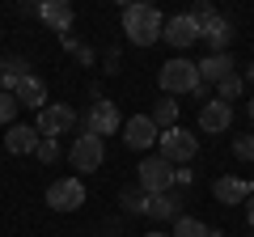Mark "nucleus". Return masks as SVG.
I'll return each instance as SVG.
<instances>
[{
  "mask_svg": "<svg viewBox=\"0 0 254 237\" xmlns=\"http://www.w3.org/2000/svg\"><path fill=\"white\" fill-rule=\"evenodd\" d=\"M161 26H165V17L153 9V4H127L123 9V34L131 38L136 47L161 43Z\"/></svg>",
  "mask_w": 254,
  "mask_h": 237,
  "instance_id": "nucleus-1",
  "label": "nucleus"
},
{
  "mask_svg": "<svg viewBox=\"0 0 254 237\" xmlns=\"http://www.w3.org/2000/svg\"><path fill=\"white\" fill-rule=\"evenodd\" d=\"M157 85H161L170 98H178V93H195V89H199V68L190 64V59H182V55H174V59L161 64Z\"/></svg>",
  "mask_w": 254,
  "mask_h": 237,
  "instance_id": "nucleus-2",
  "label": "nucleus"
},
{
  "mask_svg": "<svg viewBox=\"0 0 254 237\" xmlns=\"http://www.w3.org/2000/svg\"><path fill=\"white\" fill-rule=\"evenodd\" d=\"M76 127H81V136H110V131H119L123 127V115H119V106L115 102H106V98H98L89 110H81V118H76Z\"/></svg>",
  "mask_w": 254,
  "mask_h": 237,
  "instance_id": "nucleus-3",
  "label": "nucleus"
},
{
  "mask_svg": "<svg viewBox=\"0 0 254 237\" xmlns=\"http://www.w3.org/2000/svg\"><path fill=\"white\" fill-rule=\"evenodd\" d=\"M76 110L72 106H64V102H47L43 110H38V118H34V131L43 140H55V136H64V131H76Z\"/></svg>",
  "mask_w": 254,
  "mask_h": 237,
  "instance_id": "nucleus-4",
  "label": "nucleus"
},
{
  "mask_svg": "<svg viewBox=\"0 0 254 237\" xmlns=\"http://www.w3.org/2000/svg\"><path fill=\"white\" fill-rule=\"evenodd\" d=\"M136 186L144 195L174 191V165L165 161V157H144V161H140V174H136Z\"/></svg>",
  "mask_w": 254,
  "mask_h": 237,
  "instance_id": "nucleus-5",
  "label": "nucleus"
},
{
  "mask_svg": "<svg viewBox=\"0 0 254 237\" xmlns=\"http://www.w3.org/2000/svg\"><path fill=\"white\" fill-rule=\"evenodd\" d=\"M157 144H161V153H157V157H165L170 165L190 161V157L199 153V140L190 136V131L182 127V123H178V127H170V131H161V136H157Z\"/></svg>",
  "mask_w": 254,
  "mask_h": 237,
  "instance_id": "nucleus-6",
  "label": "nucleus"
},
{
  "mask_svg": "<svg viewBox=\"0 0 254 237\" xmlns=\"http://www.w3.org/2000/svg\"><path fill=\"white\" fill-rule=\"evenodd\" d=\"M85 203V182L81 178H55L51 186H47V208L51 212H76Z\"/></svg>",
  "mask_w": 254,
  "mask_h": 237,
  "instance_id": "nucleus-7",
  "label": "nucleus"
},
{
  "mask_svg": "<svg viewBox=\"0 0 254 237\" xmlns=\"http://www.w3.org/2000/svg\"><path fill=\"white\" fill-rule=\"evenodd\" d=\"M102 157H106V144H102L98 136H76L72 148H68V161H72L76 174H93V170H102Z\"/></svg>",
  "mask_w": 254,
  "mask_h": 237,
  "instance_id": "nucleus-8",
  "label": "nucleus"
},
{
  "mask_svg": "<svg viewBox=\"0 0 254 237\" xmlns=\"http://www.w3.org/2000/svg\"><path fill=\"white\" fill-rule=\"evenodd\" d=\"M157 136H161V131L153 127V118H148V115H131V118H123V144H127V148L148 153V148L157 144Z\"/></svg>",
  "mask_w": 254,
  "mask_h": 237,
  "instance_id": "nucleus-9",
  "label": "nucleus"
},
{
  "mask_svg": "<svg viewBox=\"0 0 254 237\" xmlns=\"http://www.w3.org/2000/svg\"><path fill=\"white\" fill-rule=\"evenodd\" d=\"M161 38L174 47V51H182V47L199 43V21L190 17V13H178V17H170V21L161 26Z\"/></svg>",
  "mask_w": 254,
  "mask_h": 237,
  "instance_id": "nucleus-10",
  "label": "nucleus"
},
{
  "mask_svg": "<svg viewBox=\"0 0 254 237\" xmlns=\"http://www.w3.org/2000/svg\"><path fill=\"white\" fill-rule=\"evenodd\" d=\"M229 127H233V106L220 102V98H208L199 106V131H212L216 136V131H229Z\"/></svg>",
  "mask_w": 254,
  "mask_h": 237,
  "instance_id": "nucleus-11",
  "label": "nucleus"
},
{
  "mask_svg": "<svg viewBox=\"0 0 254 237\" xmlns=\"http://www.w3.org/2000/svg\"><path fill=\"white\" fill-rule=\"evenodd\" d=\"M38 17H43V26H51L55 34H68L72 21H76V13H72L68 0H43V4H38Z\"/></svg>",
  "mask_w": 254,
  "mask_h": 237,
  "instance_id": "nucleus-12",
  "label": "nucleus"
},
{
  "mask_svg": "<svg viewBox=\"0 0 254 237\" xmlns=\"http://www.w3.org/2000/svg\"><path fill=\"white\" fill-rule=\"evenodd\" d=\"M38 140H43V136L34 131V123H13L9 136H4V144H9L13 157H30V153L38 148Z\"/></svg>",
  "mask_w": 254,
  "mask_h": 237,
  "instance_id": "nucleus-13",
  "label": "nucleus"
},
{
  "mask_svg": "<svg viewBox=\"0 0 254 237\" xmlns=\"http://www.w3.org/2000/svg\"><path fill=\"white\" fill-rule=\"evenodd\" d=\"M229 38H233V26H229L220 13L208 21V26H199V43H208V55H220L229 47Z\"/></svg>",
  "mask_w": 254,
  "mask_h": 237,
  "instance_id": "nucleus-14",
  "label": "nucleus"
},
{
  "mask_svg": "<svg viewBox=\"0 0 254 237\" xmlns=\"http://www.w3.org/2000/svg\"><path fill=\"white\" fill-rule=\"evenodd\" d=\"M13 102H17V106H34V110H43V106H47V85L38 81L34 72L21 76L17 89H13Z\"/></svg>",
  "mask_w": 254,
  "mask_h": 237,
  "instance_id": "nucleus-15",
  "label": "nucleus"
},
{
  "mask_svg": "<svg viewBox=\"0 0 254 237\" xmlns=\"http://www.w3.org/2000/svg\"><path fill=\"white\" fill-rule=\"evenodd\" d=\"M199 68V81L203 85H220L225 76H233V55L229 51H220V55H208L203 64H195Z\"/></svg>",
  "mask_w": 254,
  "mask_h": 237,
  "instance_id": "nucleus-16",
  "label": "nucleus"
},
{
  "mask_svg": "<svg viewBox=\"0 0 254 237\" xmlns=\"http://www.w3.org/2000/svg\"><path fill=\"white\" fill-rule=\"evenodd\" d=\"M21 76H30V59L26 55H4L0 59V93H13Z\"/></svg>",
  "mask_w": 254,
  "mask_h": 237,
  "instance_id": "nucleus-17",
  "label": "nucleus"
},
{
  "mask_svg": "<svg viewBox=\"0 0 254 237\" xmlns=\"http://www.w3.org/2000/svg\"><path fill=\"white\" fill-rule=\"evenodd\" d=\"M212 195H216L220 203H246V199H250V182H246V178H233V174H225V178H216Z\"/></svg>",
  "mask_w": 254,
  "mask_h": 237,
  "instance_id": "nucleus-18",
  "label": "nucleus"
},
{
  "mask_svg": "<svg viewBox=\"0 0 254 237\" xmlns=\"http://www.w3.org/2000/svg\"><path fill=\"white\" fill-rule=\"evenodd\" d=\"M144 216H153V220H174V216H178V199H174V191L148 195V199H144Z\"/></svg>",
  "mask_w": 254,
  "mask_h": 237,
  "instance_id": "nucleus-19",
  "label": "nucleus"
},
{
  "mask_svg": "<svg viewBox=\"0 0 254 237\" xmlns=\"http://www.w3.org/2000/svg\"><path fill=\"white\" fill-rule=\"evenodd\" d=\"M148 118H153V127H157V131H170V127H178V102H174V98L157 102V110H153Z\"/></svg>",
  "mask_w": 254,
  "mask_h": 237,
  "instance_id": "nucleus-20",
  "label": "nucleus"
},
{
  "mask_svg": "<svg viewBox=\"0 0 254 237\" xmlns=\"http://www.w3.org/2000/svg\"><path fill=\"white\" fill-rule=\"evenodd\" d=\"M178 225H174V233L170 237H212V229L203 225V220H195V216H174Z\"/></svg>",
  "mask_w": 254,
  "mask_h": 237,
  "instance_id": "nucleus-21",
  "label": "nucleus"
},
{
  "mask_svg": "<svg viewBox=\"0 0 254 237\" xmlns=\"http://www.w3.org/2000/svg\"><path fill=\"white\" fill-rule=\"evenodd\" d=\"M216 89H220V102H233V98H242V93H246V81L233 72V76H225V81H220Z\"/></svg>",
  "mask_w": 254,
  "mask_h": 237,
  "instance_id": "nucleus-22",
  "label": "nucleus"
},
{
  "mask_svg": "<svg viewBox=\"0 0 254 237\" xmlns=\"http://www.w3.org/2000/svg\"><path fill=\"white\" fill-rule=\"evenodd\" d=\"M144 199H148V195L140 191V186H127V191L119 195V203H123V212H144Z\"/></svg>",
  "mask_w": 254,
  "mask_h": 237,
  "instance_id": "nucleus-23",
  "label": "nucleus"
},
{
  "mask_svg": "<svg viewBox=\"0 0 254 237\" xmlns=\"http://www.w3.org/2000/svg\"><path fill=\"white\" fill-rule=\"evenodd\" d=\"M34 157H38V161H43V165H51L55 157H60V140H38Z\"/></svg>",
  "mask_w": 254,
  "mask_h": 237,
  "instance_id": "nucleus-24",
  "label": "nucleus"
},
{
  "mask_svg": "<svg viewBox=\"0 0 254 237\" xmlns=\"http://www.w3.org/2000/svg\"><path fill=\"white\" fill-rule=\"evenodd\" d=\"M233 153L242 161H254V136H233Z\"/></svg>",
  "mask_w": 254,
  "mask_h": 237,
  "instance_id": "nucleus-25",
  "label": "nucleus"
},
{
  "mask_svg": "<svg viewBox=\"0 0 254 237\" xmlns=\"http://www.w3.org/2000/svg\"><path fill=\"white\" fill-rule=\"evenodd\" d=\"M13 115H17V102H13V93H0V123H9V127H13Z\"/></svg>",
  "mask_w": 254,
  "mask_h": 237,
  "instance_id": "nucleus-26",
  "label": "nucleus"
},
{
  "mask_svg": "<svg viewBox=\"0 0 254 237\" xmlns=\"http://www.w3.org/2000/svg\"><path fill=\"white\" fill-rule=\"evenodd\" d=\"M190 17L199 21V26H208V21L216 17V9H212V4H195V13H190Z\"/></svg>",
  "mask_w": 254,
  "mask_h": 237,
  "instance_id": "nucleus-27",
  "label": "nucleus"
},
{
  "mask_svg": "<svg viewBox=\"0 0 254 237\" xmlns=\"http://www.w3.org/2000/svg\"><path fill=\"white\" fill-rule=\"evenodd\" d=\"M246 225L254 229V191H250V199H246Z\"/></svg>",
  "mask_w": 254,
  "mask_h": 237,
  "instance_id": "nucleus-28",
  "label": "nucleus"
},
{
  "mask_svg": "<svg viewBox=\"0 0 254 237\" xmlns=\"http://www.w3.org/2000/svg\"><path fill=\"white\" fill-rule=\"evenodd\" d=\"M246 115H250V123H254V98H250V102H246Z\"/></svg>",
  "mask_w": 254,
  "mask_h": 237,
  "instance_id": "nucleus-29",
  "label": "nucleus"
},
{
  "mask_svg": "<svg viewBox=\"0 0 254 237\" xmlns=\"http://www.w3.org/2000/svg\"><path fill=\"white\" fill-rule=\"evenodd\" d=\"M246 81H250V85H254V64H250V68H246Z\"/></svg>",
  "mask_w": 254,
  "mask_h": 237,
  "instance_id": "nucleus-30",
  "label": "nucleus"
},
{
  "mask_svg": "<svg viewBox=\"0 0 254 237\" xmlns=\"http://www.w3.org/2000/svg\"><path fill=\"white\" fill-rule=\"evenodd\" d=\"M144 237H170V233H144Z\"/></svg>",
  "mask_w": 254,
  "mask_h": 237,
  "instance_id": "nucleus-31",
  "label": "nucleus"
}]
</instances>
